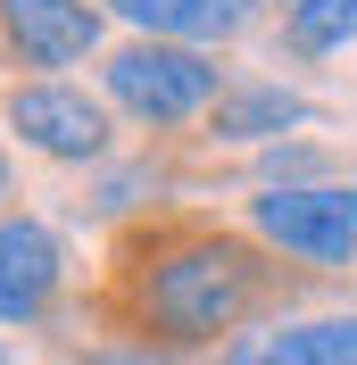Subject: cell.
<instances>
[{"label":"cell","instance_id":"cell-6","mask_svg":"<svg viewBox=\"0 0 357 365\" xmlns=\"http://www.w3.org/2000/svg\"><path fill=\"white\" fill-rule=\"evenodd\" d=\"M59 282H67L59 232L34 216H0V324H42Z\"/></svg>","mask_w":357,"mask_h":365},{"label":"cell","instance_id":"cell-11","mask_svg":"<svg viewBox=\"0 0 357 365\" xmlns=\"http://www.w3.org/2000/svg\"><path fill=\"white\" fill-rule=\"evenodd\" d=\"M84 365H183V357H166V349H141V341H109V349H91Z\"/></svg>","mask_w":357,"mask_h":365},{"label":"cell","instance_id":"cell-2","mask_svg":"<svg viewBox=\"0 0 357 365\" xmlns=\"http://www.w3.org/2000/svg\"><path fill=\"white\" fill-rule=\"evenodd\" d=\"M100 83H109V100L134 125L166 133V125H200L233 91V75L216 67V50H191V42H125V50H109Z\"/></svg>","mask_w":357,"mask_h":365},{"label":"cell","instance_id":"cell-5","mask_svg":"<svg viewBox=\"0 0 357 365\" xmlns=\"http://www.w3.org/2000/svg\"><path fill=\"white\" fill-rule=\"evenodd\" d=\"M100 50V0H0L9 67H84Z\"/></svg>","mask_w":357,"mask_h":365},{"label":"cell","instance_id":"cell-7","mask_svg":"<svg viewBox=\"0 0 357 365\" xmlns=\"http://www.w3.org/2000/svg\"><path fill=\"white\" fill-rule=\"evenodd\" d=\"M216 365H357V316H308V324H258L224 341Z\"/></svg>","mask_w":357,"mask_h":365},{"label":"cell","instance_id":"cell-12","mask_svg":"<svg viewBox=\"0 0 357 365\" xmlns=\"http://www.w3.org/2000/svg\"><path fill=\"white\" fill-rule=\"evenodd\" d=\"M0 207H9V141H0Z\"/></svg>","mask_w":357,"mask_h":365},{"label":"cell","instance_id":"cell-13","mask_svg":"<svg viewBox=\"0 0 357 365\" xmlns=\"http://www.w3.org/2000/svg\"><path fill=\"white\" fill-rule=\"evenodd\" d=\"M274 9H299V0H274Z\"/></svg>","mask_w":357,"mask_h":365},{"label":"cell","instance_id":"cell-8","mask_svg":"<svg viewBox=\"0 0 357 365\" xmlns=\"http://www.w3.org/2000/svg\"><path fill=\"white\" fill-rule=\"evenodd\" d=\"M125 25H141V42H191V50H216L249 25L258 0H109Z\"/></svg>","mask_w":357,"mask_h":365},{"label":"cell","instance_id":"cell-9","mask_svg":"<svg viewBox=\"0 0 357 365\" xmlns=\"http://www.w3.org/2000/svg\"><path fill=\"white\" fill-rule=\"evenodd\" d=\"M291 125H308V100L283 91V83H233L216 108H208V133L216 141H274V133H291Z\"/></svg>","mask_w":357,"mask_h":365},{"label":"cell","instance_id":"cell-14","mask_svg":"<svg viewBox=\"0 0 357 365\" xmlns=\"http://www.w3.org/2000/svg\"><path fill=\"white\" fill-rule=\"evenodd\" d=\"M0 365H9V349H0Z\"/></svg>","mask_w":357,"mask_h":365},{"label":"cell","instance_id":"cell-3","mask_svg":"<svg viewBox=\"0 0 357 365\" xmlns=\"http://www.w3.org/2000/svg\"><path fill=\"white\" fill-rule=\"evenodd\" d=\"M249 232L274 257H308V266H349L357 257V182H274L249 200Z\"/></svg>","mask_w":357,"mask_h":365},{"label":"cell","instance_id":"cell-4","mask_svg":"<svg viewBox=\"0 0 357 365\" xmlns=\"http://www.w3.org/2000/svg\"><path fill=\"white\" fill-rule=\"evenodd\" d=\"M0 116H9V133H17L25 150H42V158H59V166H100V158L116 150V125H109V108H100V100H91L84 83H59V75L9 83Z\"/></svg>","mask_w":357,"mask_h":365},{"label":"cell","instance_id":"cell-10","mask_svg":"<svg viewBox=\"0 0 357 365\" xmlns=\"http://www.w3.org/2000/svg\"><path fill=\"white\" fill-rule=\"evenodd\" d=\"M283 42L299 50V58L349 50L357 42V0H299V9H283Z\"/></svg>","mask_w":357,"mask_h":365},{"label":"cell","instance_id":"cell-1","mask_svg":"<svg viewBox=\"0 0 357 365\" xmlns=\"http://www.w3.org/2000/svg\"><path fill=\"white\" fill-rule=\"evenodd\" d=\"M291 299V274L258 232L200 225V216H158L134 225L109 257V316L134 332L141 349H216L241 341Z\"/></svg>","mask_w":357,"mask_h":365}]
</instances>
